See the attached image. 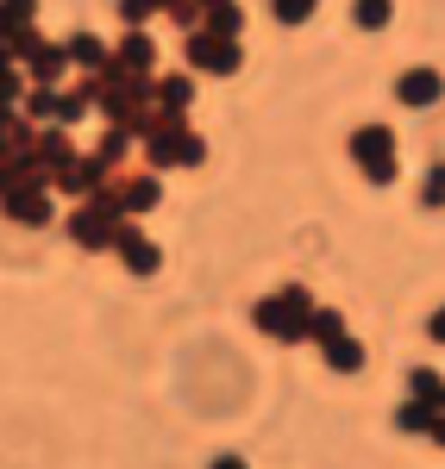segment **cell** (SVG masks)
Returning <instances> with one entry per match:
<instances>
[{
  "instance_id": "cell-1",
  "label": "cell",
  "mask_w": 445,
  "mask_h": 469,
  "mask_svg": "<svg viewBox=\"0 0 445 469\" xmlns=\"http://www.w3.org/2000/svg\"><path fill=\"white\" fill-rule=\"evenodd\" d=\"M358 157H364L370 176L383 182V176H389V131H364V138H358Z\"/></svg>"
},
{
  "instance_id": "cell-2",
  "label": "cell",
  "mask_w": 445,
  "mask_h": 469,
  "mask_svg": "<svg viewBox=\"0 0 445 469\" xmlns=\"http://www.w3.org/2000/svg\"><path fill=\"white\" fill-rule=\"evenodd\" d=\"M120 244H126V257H132L139 269H150V263H157V250H150V244H145L139 232H120Z\"/></svg>"
},
{
  "instance_id": "cell-3",
  "label": "cell",
  "mask_w": 445,
  "mask_h": 469,
  "mask_svg": "<svg viewBox=\"0 0 445 469\" xmlns=\"http://www.w3.org/2000/svg\"><path fill=\"white\" fill-rule=\"evenodd\" d=\"M402 95H408V101H433V95H440V82H433V76H408V82H402Z\"/></svg>"
},
{
  "instance_id": "cell-4",
  "label": "cell",
  "mask_w": 445,
  "mask_h": 469,
  "mask_svg": "<svg viewBox=\"0 0 445 469\" xmlns=\"http://www.w3.org/2000/svg\"><path fill=\"white\" fill-rule=\"evenodd\" d=\"M383 13H389V0H358V19L364 25H383Z\"/></svg>"
},
{
  "instance_id": "cell-5",
  "label": "cell",
  "mask_w": 445,
  "mask_h": 469,
  "mask_svg": "<svg viewBox=\"0 0 445 469\" xmlns=\"http://www.w3.org/2000/svg\"><path fill=\"white\" fill-rule=\"evenodd\" d=\"M433 332H440V338H445V313H440V320H433Z\"/></svg>"
}]
</instances>
